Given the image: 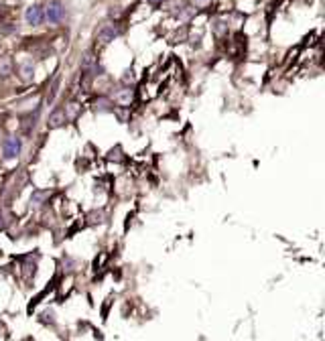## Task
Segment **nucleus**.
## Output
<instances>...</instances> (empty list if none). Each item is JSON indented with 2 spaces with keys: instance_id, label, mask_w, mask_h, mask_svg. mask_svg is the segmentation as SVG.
Listing matches in <instances>:
<instances>
[{
  "instance_id": "nucleus-9",
  "label": "nucleus",
  "mask_w": 325,
  "mask_h": 341,
  "mask_svg": "<svg viewBox=\"0 0 325 341\" xmlns=\"http://www.w3.org/2000/svg\"><path fill=\"white\" fill-rule=\"evenodd\" d=\"M132 90H122V92H118L116 94V102L120 104V106H130V102H132Z\"/></svg>"
},
{
  "instance_id": "nucleus-8",
  "label": "nucleus",
  "mask_w": 325,
  "mask_h": 341,
  "mask_svg": "<svg viewBox=\"0 0 325 341\" xmlns=\"http://www.w3.org/2000/svg\"><path fill=\"white\" fill-rule=\"evenodd\" d=\"M96 63H98L96 53H92V51L83 53V57H81V69H92V67L96 65Z\"/></svg>"
},
{
  "instance_id": "nucleus-10",
  "label": "nucleus",
  "mask_w": 325,
  "mask_h": 341,
  "mask_svg": "<svg viewBox=\"0 0 325 341\" xmlns=\"http://www.w3.org/2000/svg\"><path fill=\"white\" fill-rule=\"evenodd\" d=\"M65 118H69V120H75L77 118V114H79V106L75 104V102H71V104H67L65 106Z\"/></svg>"
},
{
  "instance_id": "nucleus-1",
  "label": "nucleus",
  "mask_w": 325,
  "mask_h": 341,
  "mask_svg": "<svg viewBox=\"0 0 325 341\" xmlns=\"http://www.w3.org/2000/svg\"><path fill=\"white\" fill-rule=\"evenodd\" d=\"M43 14H45L47 23H51V25H57V23H61V20H63V16H65V8H63V4H61V2H57V0H53V2H49V4L45 6V10H43Z\"/></svg>"
},
{
  "instance_id": "nucleus-12",
  "label": "nucleus",
  "mask_w": 325,
  "mask_h": 341,
  "mask_svg": "<svg viewBox=\"0 0 325 341\" xmlns=\"http://www.w3.org/2000/svg\"><path fill=\"white\" fill-rule=\"evenodd\" d=\"M49 195V191H37V193H33V197H31V201L35 203V205H41V201L45 199Z\"/></svg>"
},
{
  "instance_id": "nucleus-2",
  "label": "nucleus",
  "mask_w": 325,
  "mask_h": 341,
  "mask_svg": "<svg viewBox=\"0 0 325 341\" xmlns=\"http://www.w3.org/2000/svg\"><path fill=\"white\" fill-rule=\"evenodd\" d=\"M20 146H23V142H20V138H18V136H10V138H6V140H4V144H2V157H4L6 161L16 159V157L20 155Z\"/></svg>"
},
{
  "instance_id": "nucleus-7",
  "label": "nucleus",
  "mask_w": 325,
  "mask_h": 341,
  "mask_svg": "<svg viewBox=\"0 0 325 341\" xmlns=\"http://www.w3.org/2000/svg\"><path fill=\"white\" fill-rule=\"evenodd\" d=\"M12 73V59L0 57V77H8Z\"/></svg>"
},
{
  "instance_id": "nucleus-14",
  "label": "nucleus",
  "mask_w": 325,
  "mask_h": 341,
  "mask_svg": "<svg viewBox=\"0 0 325 341\" xmlns=\"http://www.w3.org/2000/svg\"><path fill=\"white\" fill-rule=\"evenodd\" d=\"M148 2H150V4H161L163 0H148Z\"/></svg>"
},
{
  "instance_id": "nucleus-13",
  "label": "nucleus",
  "mask_w": 325,
  "mask_h": 341,
  "mask_svg": "<svg viewBox=\"0 0 325 341\" xmlns=\"http://www.w3.org/2000/svg\"><path fill=\"white\" fill-rule=\"evenodd\" d=\"M211 2V0H193V4H195V8H205L207 4Z\"/></svg>"
},
{
  "instance_id": "nucleus-4",
  "label": "nucleus",
  "mask_w": 325,
  "mask_h": 341,
  "mask_svg": "<svg viewBox=\"0 0 325 341\" xmlns=\"http://www.w3.org/2000/svg\"><path fill=\"white\" fill-rule=\"evenodd\" d=\"M25 20H27V25L31 27H39L43 20H45V14H43V8L39 4H31L25 12Z\"/></svg>"
},
{
  "instance_id": "nucleus-11",
  "label": "nucleus",
  "mask_w": 325,
  "mask_h": 341,
  "mask_svg": "<svg viewBox=\"0 0 325 341\" xmlns=\"http://www.w3.org/2000/svg\"><path fill=\"white\" fill-rule=\"evenodd\" d=\"M94 106H96V110H98V112H110V110H112V108H110L112 102H110V100H106V98L96 100V102H94Z\"/></svg>"
},
{
  "instance_id": "nucleus-3",
  "label": "nucleus",
  "mask_w": 325,
  "mask_h": 341,
  "mask_svg": "<svg viewBox=\"0 0 325 341\" xmlns=\"http://www.w3.org/2000/svg\"><path fill=\"white\" fill-rule=\"evenodd\" d=\"M116 37H118V29H116L114 25H106V27H102V29L98 31V35H96V45H98V47H106V45H110V43H112Z\"/></svg>"
},
{
  "instance_id": "nucleus-5",
  "label": "nucleus",
  "mask_w": 325,
  "mask_h": 341,
  "mask_svg": "<svg viewBox=\"0 0 325 341\" xmlns=\"http://www.w3.org/2000/svg\"><path fill=\"white\" fill-rule=\"evenodd\" d=\"M65 112L63 110H55L51 116H49V120H47V126L51 128V130H55V128H61L63 124H65Z\"/></svg>"
},
{
  "instance_id": "nucleus-6",
  "label": "nucleus",
  "mask_w": 325,
  "mask_h": 341,
  "mask_svg": "<svg viewBox=\"0 0 325 341\" xmlns=\"http://www.w3.org/2000/svg\"><path fill=\"white\" fill-rule=\"evenodd\" d=\"M20 79L23 81H33V77H35V69H33V63L31 61H27V63H23V65H20Z\"/></svg>"
}]
</instances>
